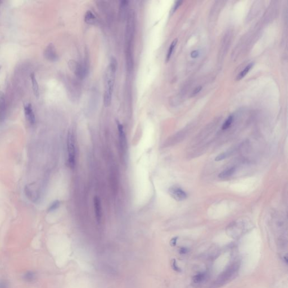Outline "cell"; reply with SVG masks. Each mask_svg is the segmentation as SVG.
<instances>
[{
	"label": "cell",
	"mask_w": 288,
	"mask_h": 288,
	"mask_svg": "<svg viewBox=\"0 0 288 288\" xmlns=\"http://www.w3.org/2000/svg\"><path fill=\"white\" fill-rule=\"evenodd\" d=\"M36 274L33 271L26 272L23 276V279L27 283H32L36 280Z\"/></svg>",
	"instance_id": "cell-12"
},
{
	"label": "cell",
	"mask_w": 288,
	"mask_h": 288,
	"mask_svg": "<svg viewBox=\"0 0 288 288\" xmlns=\"http://www.w3.org/2000/svg\"><path fill=\"white\" fill-rule=\"evenodd\" d=\"M67 149L68 164L71 168H73L75 164V147L74 136L71 131L69 132L67 137Z\"/></svg>",
	"instance_id": "cell-3"
},
{
	"label": "cell",
	"mask_w": 288,
	"mask_h": 288,
	"mask_svg": "<svg viewBox=\"0 0 288 288\" xmlns=\"http://www.w3.org/2000/svg\"><path fill=\"white\" fill-rule=\"evenodd\" d=\"M60 205V202L59 200H55L52 204L50 205L48 209L49 212H53V211L57 209Z\"/></svg>",
	"instance_id": "cell-18"
},
{
	"label": "cell",
	"mask_w": 288,
	"mask_h": 288,
	"mask_svg": "<svg viewBox=\"0 0 288 288\" xmlns=\"http://www.w3.org/2000/svg\"><path fill=\"white\" fill-rule=\"evenodd\" d=\"M0 288H8V284L5 281L0 282Z\"/></svg>",
	"instance_id": "cell-23"
},
{
	"label": "cell",
	"mask_w": 288,
	"mask_h": 288,
	"mask_svg": "<svg viewBox=\"0 0 288 288\" xmlns=\"http://www.w3.org/2000/svg\"><path fill=\"white\" fill-rule=\"evenodd\" d=\"M199 55V52L197 50H195V51H193L191 53V57L192 58H197Z\"/></svg>",
	"instance_id": "cell-22"
},
{
	"label": "cell",
	"mask_w": 288,
	"mask_h": 288,
	"mask_svg": "<svg viewBox=\"0 0 288 288\" xmlns=\"http://www.w3.org/2000/svg\"><path fill=\"white\" fill-rule=\"evenodd\" d=\"M0 69H1V67H0Z\"/></svg>",
	"instance_id": "cell-26"
},
{
	"label": "cell",
	"mask_w": 288,
	"mask_h": 288,
	"mask_svg": "<svg viewBox=\"0 0 288 288\" xmlns=\"http://www.w3.org/2000/svg\"><path fill=\"white\" fill-rule=\"evenodd\" d=\"M202 87L201 86H199V87H196V88L194 90L193 92L192 93V95H193V96H195L196 94H198V93H199L200 91L202 90Z\"/></svg>",
	"instance_id": "cell-21"
},
{
	"label": "cell",
	"mask_w": 288,
	"mask_h": 288,
	"mask_svg": "<svg viewBox=\"0 0 288 288\" xmlns=\"http://www.w3.org/2000/svg\"><path fill=\"white\" fill-rule=\"evenodd\" d=\"M253 65H254L253 62H251L250 64H249L248 65H247V67H245L244 70L241 71L239 74L238 75L236 80H241L242 78H243L248 73L249 71L251 69V68H252Z\"/></svg>",
	"instance_id": "cell-14"
},
{
	"label": "cell",
	"mask_w": 288,
	"mask_h": 288,
	"mask_svg": "<svg viewBox=\"0 0 288 288\" xmlns=\"http://www.w3.org/2000/svg\"><path fill=\"white\" fill-rule=\"evenodd\" d=\"M117 69V62L115 58H111V62L107 68L105 75V91L104 94V104L105 107L111 105L114 86L115 83V75Z\"/></svg>",
	"instance_id": "cell-1"
},
{
	"label": "cell",
	"mask_w": 288,
	"mask_h": 288,
	"mask_svg": "<svg viewBox=\"0 0 288 288\" xmlns=\"http://www.w3.org/2000/svg\"><path fill=\"white\" fill-rule=\"evenodd\" d=\"M226 158V153H222L221 154L218 155L217 157L215 158L216 161H220Z\"/></svg>",
	"instance_id": "cell-19"
},
{
	"label": "cell",
	"mask_w": 288,
	"mask_h": 288,
	"mask_svg": "<svg viewBox=\"0 0 288 288\" xmlns=\"http://www.w3.org/2000/svg\"><path fill=\"white\" fill-rule=\"evenodd\" d=\"M182 3V1H177L176 2V4L174 5L173 9H172V13H174L175 11L177 10V9L178 8V7L181 5Z\"/></svg>",
	"instance_id": "cell-20"
},
{
	"label": "cell",
	"mask_w": 288,
	"mask_h": 288,
	"mask_svg": "<svg viewBox=\"0 0 288 288\" xmlns=\"http://www.w3.org/2000/svg\"><path fill=\"white\" fill-rule=\"evenodd\" d=\"M168 193L169 195L177 201L184 200L187 198V196L184 191L177 186L171 187L169 189Z\"/></svg>",
	"instance_id": "cell-5"
},
{
	"label": "cell",
	"mask_w": 288,
	"mask_h": 288,
	"mask_svg": "<svg viewBox=\"0 0 288 288\" xmlns=\"http://www.w3.org/2000/svg\"><path fill=\"white\" fill-rule=\"evenodd\" d=\"M85 22L89 24H94L96 22V18L91 11H87L84 16Z\"/></svg>",
	"instance_id": "cell-11"
},
{
	"label": "cell",
	"mask_w": 288,
	"mask_h": 288,
	"mask_svg": "<svg viewBox=\"0 0 288 288\" xmlns=\"http://www.w3.org/2000/svg\"><path fill=\"white\" fill-rule=\"evenodd\" d=\"M233 118H233L232 115H230L228 117V118L226 120V121L224 122V123L222 125V129L223 130H225V129H228L230 126L231 124L233 121Z\"/></svg>",
	"instance_id": "cell-17"
},
{
	"label": "cell",
	"mask_w": 288,
	"mask_h": 288,
	"mask_svg": "<svg viewBox=\"0 0 288 288\" xmlns=\"http://www.w3.org/2000/svg\"><path fill=\"white\" fill-rule=\"evenodd\" d=\"M235 168L234 167L227 169L222 172L221 173H220L218 175V177L220 178H227L230 177L234 173H235Z\"/></svg>",
	"instance_id": "cell-13"
},
{
	"label": "cell",
	"mask_w": 288,
	"mask_h": 288,
	"mask_svg": "<svg viewBox=\"0 0 288 288\" xmlns=\"http://www.w3.org/2000/svg\"><path fill=\"white\" fill-rule=\"evenodd\" d=\"M69 67L75 75L80 79H83L87 74L88 67L85 62H78L75 61L69 62Z\"/></svg>",
	"instance_id": "cell-4"
},
{
	"label": "cell",
	"mask_w": 288,
	"mask_h": 288,
	"mask_svg": "<svg viewBox=\"0 0 288 288\" xmlns=\"http://www.w3.org/2000/svg\"><path fill=\"white\" fill-rule=\"evenodd\" d=\"M205 278V274L204 273H199L195 275L193 278V281L195 284H199L202 283Z\"/></svg>",
	"instance_id": "cell-16"
},
{
	"label": "cell",
	"mask_w": 288,
	"mask_h": 288,
	"mask_svg": "<svg viewBox=\"0 0 288 288\" xmlns=\"http://www.w3.org/2000/svg\"><path fill=\"white\" fill-rule=\"evenodd\" d=\"M178 40L177 39H175L173 41V42H172V44L170 45L169 46V48L168 49V53L167 54V56H166V62H168L170 58L171 57L172 53H173V51H174V49L175 48L176 44H177V43Z\"/></svg>",
	"instance_id": "cell-15"
},
{
	"label": "cell",
	"mask_w": 288,
	"mask_h": 288,
	"mask_svg": "<svg viewBox=\"0 0 288 288\" xmlns=\"http://www.w3.org/2000/svg\"><path fill=\"white\" fill-rule=\"evenodd\" d=\"M30 78L31 80L32 84V89L35 96L36 98H38L40 95V91H39V86L38 82L36 78V75L33 73L30 75Z\"/></svg>",
	"instance_id": "cell-10"
},
{
	"label": "cell",
	"mask_w": 288,
	"mask_h": 288,
	"mask_svg": "<svg viewBox=\"0 0 288 288\" xmlns=\"http://www.w3.org/2000/svg\"><path fill=\"white\" fill-rule=\"evenodd\" d=\"M24 111L26 117L30 124H34L35 123L36 118L35 115L33 111L32 105L31 103H26L24 105Z\"/></svg>",
	"instance_id": "cell-6"
},
{
	"label": "cell",
	"mask_w": 288,
	"mask_h": 288,
	"mask_svg": "<svg viewBox=\"0 0 288 288\" xmlns=\"http://www.w3.org/2000/svg\"><path fill=\"white\" fill-rule=\"evenodd\" d=\"M93 203H94V208H95V216L96 218V220L98 221V222H100L101 217H102V214H101V204H100V201L99 199L98 196H95L93 199Z\"/></svg>",
	"instance_id": "cell-8"
},
{
	"label": "cell",
	"mask_w": 288,
	"mask_h": 288,
	"mask_svg": "<svg viewBox=\"0 0 288 288\" xmlns=\"http://www.w3.org/2000/svg\"><path fill=\"white\" fill-rule=\"evenodd\" d=\"M188 252V249L186 248H181L180 249V253L182 254H186Z\"/></svg>",
	"instance_id": "cell-24"
},
{
	"label": "cell",
	"mask_w": 288,
	"mask_h": 288,
	"mask_svg": "<svg viewBox=\"0 0 288 288\" xmlns=\"http://www.w3.org/2000/svg\"><path fill=\"white\" fill-rule=\"evenodd\" d=\"M44 55L46 59L51 62H55L58 59V54L53 44H49L45 49Z\"/></svg>",
	"instance_id": "cell-7"
},
{
	"label": "cell",
	"mask_w": 288,
	"mask_h": 288,
	"mask_svg": "<svg viewBox=\"0 0 288 288\" xmlns=\"http://www.w3.org/2000/svg\"><path fill=\"white\" fill-rule=\"evenodd\" d=\"M135 32L134 14L130 13L127 19L126 33V56L127 65L129 71H131L133 67L132 41Z\"/></svg>",
	"instance_id": "cell-2"
},
{
	"label": "cell",
	"mask_w": 288,
	"mask_h": 288,
	"mask_svg": "<svg viewBox=\"0 0 288 288\" xmlns=\"http://www.w3.org/2000/svg\"><path fill=\"white\" fill-rule=\"evenodd\" d=\"M177 237L176 238H174L172 239L171 240V244H172V246H174L176 244V243H177Z\"/></svg>",
	"instance_id": "cell-25"
},
{
	"label": "cell",
	"mask_w": 288,
	"mask_h": 288,
	"mask_svg": "<svg viewBox=\"0 0 288 288\" xmlns=\"http://www.w3.org/2000/svg\"><path fill=\"white\" fill-rule=\"evenodd\" d=\"M118 134H119V138H120V145L122 149H124L126 144V136L124 133L123 127L120 123H118Z\"/></svg>",
	"instance_id": "cell-9"
}]
</instances>
